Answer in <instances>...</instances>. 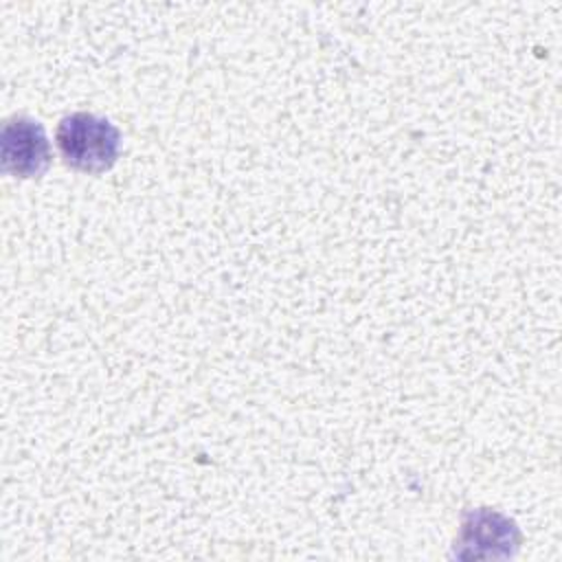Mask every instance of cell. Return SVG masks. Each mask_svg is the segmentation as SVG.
Listing matches in <instances>:
<instances>
[{
    "label": "cell",
    "mask_w": 562,
    "mask_h": 562,
    "mask_svg": "<svg viewBox=\"0 0 562 562\" xmlns=\"http://www.w3.org/2000/svg\"><path fill=\"white\" fill-rule=\"evenodd\" d=\"M55 143L64 162L83 173L108 171L121 154L119 127L92 112L64 116L57 125Z\"/></svg>",
    "instance_id": "1"
},
{
    "label": "cell",
    "mask_w": 562,
    "mask_h": 562,
    "mask_svg": "<svg viewBox=\"0 0 562 562\" xmlns=\"http://www.w3.org/2000/svg\"><path fill=\"white\" fill-rule=\"evenodd\" d=\"M2 167L15 178H40L50 165L48 136L40 121L31 116H11L0 136Z\"/></svg>",
    "instance_id": "2"
},
{
    "label": "cell",
    "mask_w": 562,
    "mask_h": 562,
    "mask_svg": "<svg viewBox=\"0 0 562 562\" xmlns=\"http://www.w3.org/2000/svg\"><path fill=\"white\" fill-rule=\"evenodd\" d=\"M520 542V533L514 520L507 516L481 507L470 509L461 520V533L457 538L459 558H496L512 555Z\"/></svg>",
    "instance_id": "3"
}]
</instances>
